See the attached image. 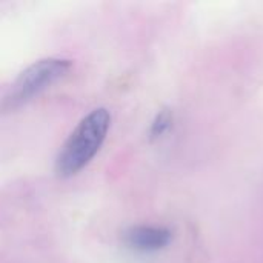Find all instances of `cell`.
Instances as JSON below:
<instances>
[{
    "instance_id": "obj_1",
    "label": "cell",
    "mask_w": 263,
    "mask_h": 263,
    "mask_svg": "<svg viewBox=\"0 0 263 263\" xmlns=\"http://www.w3.org/2000/svg\"><path fill=\"white\" fill-rule=\"evenodd\" d=\"M111 126L108 109L97 108L91 111L74 128L55 160V171L60 177L79 174L100 151Z\"/></svg>"
},
{
    "instance_id": "obj_2",
    "label": "cell",
    "mask_w": 263,
    "mask_h": 263,
    "mask_svg": "<svg viewBox=\"0 0 263 263\" xmlns=\"http://www.w3.org/2000/svg\"><path fill=\"white\" fill-rule=\"evenodd\" d=\"M72 63L66 59L48 57L28 66L12 85L5 99L8 108H17L40 96L43 91L57 83L69 69Z\"/></svg>"
},
{
    "instance_id": "obj_3",
    "label": "cell",
    "mask_w": 263,
    "mask_h": 263,
    "mask_svg": "<svg viewBox=\"0 0 263 263\" xmlns=\"http://www.w3.org/2000/svg\"><path fill=\"white\" fill-rule=\"evenodd\" d=\"M123 240L131 250L140 253H156L171 243L173 233L163 227L139 225L125 231Z\"/></svg>"
},
{
    "instance_id": "obj_4",
    "label": "cell",
    "mask_w": 263,
    "mask_h": 263,
    "mask_svg": "<svg viewBox=\"0 0 263 263\" xmlns=\"http://www.w3.org/2000/svg\"><path fill=\"white\" fill-rule=\"evenodd\" d=\"M171 123H173V117H171L170 111H162L160 114H157V117L154 119L151 129H149L151 137L156 139V137H160L162 134H165L170 129Z\"/></svg>"
}]
</instances>
